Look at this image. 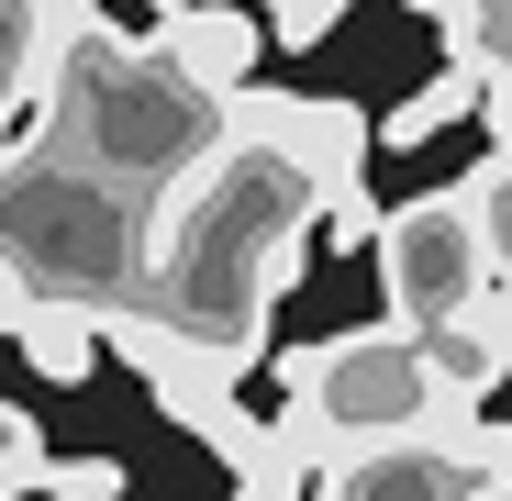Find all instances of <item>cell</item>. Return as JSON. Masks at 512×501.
I'll return each instance as SVG.
<instances>
[{
  "label": "cell",
  "instance_id": "1",
  "mask_svg": "<svg viewBox=\"0 0 512 501\" xmlns=\"http://www.w3.org/2000/svg\"><path fill=\"white\" fill-rule=\"evenodd\" d=\"M301 223H312V179L223 112V145L179 167L145 212V312H167L201 357L245 379V357L268 346V301L301 268Z\"/></svg>",
  "mask_w": 512,
  "mask_h": 501
},
{
  "label": "cell",
  "instance_id": "2",
  "mask_svg": "<svg viewBox=\"0 0 512 501\" xmlns=\"http://www.w3.org/2000/svg\"><path fill=\"white\" fill-rule=\"evenodd\" d=\"M0 257L34 279V301H78V312L145 301V223H134V201L101 167H67L56 145L0 179Z\"/></svg>",
  "mask_w": 512,
  "mask_h": 501
},
{
  "label": "cell",
  "instance_id": "3",
  "mask_svg": "<svg viewBox=\"0 0 512 501\" xmlns=\"http://www.w3.org/2000/svg\"><path fill=\"white\" fill-rule=\"evenodd\" d=\"M279 390L290 412L323 435V457H357V446H401V435H435L457 412L435 401L412 357V323H368V334H323V346L279 357Z\"/></svg>",
  "mask_w": 512,
  "mask_h": 501
},
{
  "label": "cell",
  "instance_id": "4",
  "mask_svg": "<svg viewBox=\"0 0 512 501\" xmlns=\"http://www.w3.org/2000/svg\"><path fill=\"white\" fill-rule=\"evenodd\" d=\"M368 245H379V290H390V323H446V312H468V301L490 290L479 223H468V201H457V190L379 212V234H368Z\"/></svg>",
  "mask_w": 512,
  "mask_h": 501
},
{
  "label": "cell",
  "instance_id": "5",
  "mask_svg": "<svg viewBox=\"0 0 512 501\" xmlns=\"http://www.w3.org/2000/svg\"><path fill=\"white\" fill-rule=\"evenodd\" d=\"M145 56L179 78V90H201V101H245L256 67H268V23L234 12V0H190V12H167L145 34Z\"/></svg>",
  "mask_w": 512,
  "mask_h": 501
},
{
  "label": "cell",
  "instance_id": "6",
  "mask_svg": "<svg viewBox=\"0 0 512 501\" xmlns=\"http://www.w3.org/2000/svg\"><path fill=\"white\" fill-rule=\"evenodd\" d=\"M67 12H78V0H0V123H12L34 90H56Z\"/></svg>",
  "mask_w": 512,
  "mask_h": 501
},
{
  "label": "cell",
  "instance_id": "7",
  "mask_svg": "<svg viewBox=\"0 0 512 501\" xmlns=\"http://www.w3.org/2000/svg\"><path fill=\"white\" fill-rule=\"evenodd\" d=\"M12 346H23V368H34V379H56V390H78V379L101 368V312H78V301H34V312H23V334H12Z\"/></svg>",
  "mask_w": 512,
  "mask_h": 501
},
{
  "label": "cell",
  "instance_id": "8",
  "mask_svg": "<svg viewBox=\"0 0 512 501\" xmlns=\"http://www.w3.org/2000/svg\"><path fill=\"white\" fill-rule=\"evenodd\" d=\"M468 201V223H479V257H490V279L512 290V145H490V167L457 190Z\"/></svg>",
  "mask_w": 512,
  "mask_h": 501
},
{
  "label": "cell",
  "instance_id": "9",
  "mask_svg": "<svg viewBox=\"0 0 512 501\" xmlns=\"http://www.w3.org/2000/svg\"><path fill=\"white\" fill-rule=\"evenodd\" d=\"M34 490H45V501H123V457H101V446H90V457H45Z\"/></svg>",
  "mask_w": 512,
  "mask_h": 501
},
{
  "label": "cell",
  "instance_id": "10",
  "mask_svg": "<svg viewBox=\"0 0 512 501\" xmlns=\"http://www.w3.org/2000/svg\"><path fill=\"white\" fill-rule=\"evenodd\" d=\"M34 468H45L34 412H23V401H0V501H23V490H34Z\"/></svg>",
  "mask_w": 512,
  "mask_h": 501
},
{
  "label": "cell",
  "instance_id": "11",
  "mask_svg": "<svg viewBox=\"0 0 512 501\" xmlns=\"http://www.w3.org/2000/svg\"><path fill=\"white\" fill-rule=\"evenodd\" d=\"M334 12L346 0H268V45H312V34H334Z\"/></svg>",
  "mask_w": 512,
  "mask_h": 501
},
{
  "label": "cell",
  "instance_id": "12",
  "mask_svg": "<svg viewBox=\"0 0 512 501\" xmlns=\"http://www.w3.org/2000/svg\"><path fill=\"white\" fill-rule=\"evenodd\" d=\"M23 312H34V279H23L12 257H0V334H23Z\"/></svg>",
  "mask_w": 512,
  "mask_h": 501
}]
</instances>
